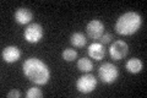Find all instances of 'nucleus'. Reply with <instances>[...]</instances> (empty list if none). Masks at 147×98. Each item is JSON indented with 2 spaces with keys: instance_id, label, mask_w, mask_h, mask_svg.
Segmentation results:
<instances>
[{
  "instance_id": "4",
  "label": "nucleus",
  "mask_w": 147,
  "mask_h": 98,
  "mask_svg": "<svg viewBox=\"0 0 147 98\" xmlns=\"http://www.w3.org/2000/svg\"><path fill=\"white\" fill-rule=\"evenodd\" d=\"M96 86H97V80L91 74H86V75L79 77L76 81L77 91L84 93V95H87V93H91L92 91H94Z\"/></svg>"
},
{
  "instance_id": "13",
  "label": "nucleus",
  "mask_w": 147,
  "mask_h": 98,
  "mask_svg": "<svg viewBox=\"0 0 147 98\" xmlns=\"http://www.w3.org/2000/svg\"><path fill=\"white\" fill-rule=\"evenodd\" d=\"M77 68L82 72H90L93 69V64H92L90 59L82 58V59H79V62H77Z\"/></svg>"
},
{
  "instance_id": "15",
  "label": "nucleus",
  "mask_w": 147,
  "mask_h": 98,
  "mask_svg": "<svg viewBox=\"0 0 147 98\" xmlns=\"http://www.w3.org/2000/svg\"><path fill=\"white\" fill-rule=\"evenodd\" d=\"M42 96H43L42 91H40L39 88H37V87L30 88V90L27 91V93H26V97L27 98H40Z\"/></svg>"
},
{
  "instance_id": "1",
  "label": "nucleus",
  "mask_w": 147,
  "mask_h": 98,
  "mask_svg": "<svg viewBox=\"0 0 147 98\" xmlns=\"http://www.w3.org/2000/svg\"><path fill=\"white\" fill-rule=\"evenodd\" d=\"M24 74L25 76L36 85L43 86L50 78V71L47 64H44L38 58H28L25 60L24 65Z\"/></svg>"
},
{
  "instance_id": "12",
  "label": "nucleus",
  "mask_w": 147,
  "mask_h": 98,
  "mask_svg": "<svg viewBox=\"0 0 147 98\" xmlns=\"http://www.w3.org/2000/svg\"><path fill=\"white\" fill-rule=\"evenodd\" d=\"M70 42L74 47H77V48H81V47H84L86 44V37L80 33V32H76V33H72L71 37H70Z\"/></svg>"
},
{
  "instance_id": "17",
  "label": "nucleus",
  "mask_w": 147,
  "mask_h": 98,
  "mask_svg": "<svg viewBox=\"0 0 147 98\" xmlns=\"http://www.w3.org/2000/svg\"><path fill=\"white\" fill-rule=\"evenodd\" d=\"M7 97L9 98H12V97H15V98H18V97H21V93L20 91H17V90H12L7 93Z\"/></svg>"
},
{
  "instance_id": "11",
  "label": "nucleus",
  "mask_w": 147,
  "mask_h": 98,
  "mask_svg": "<svg viewBox=\"0 0 147 98\" xmlns=\"http://www.w3.org/2000/svg\"><path fill=\"white\" fill-rule=\"evenodd\" d=\"M142 68H144V64L139 58H132V59H129L126 64H125V69L127 70L130 74H137L140 72Z\"/></svg>"
},
{
  "instance_id": "16",
  "label": "nucleus",
  "mask_w": 147,
  "mask_h": 98,
  "mask_svg": "<svg viewBox=\"0 0 147 98\" xmlns=\"http://www.w3.org/2000/svg\"><path fill=\"white\" fill-rule=\"evenodd\" d=\"M100 42H102V44H107V43H110V41H112V34L109 33H103V36L100 37Z\"/></svg>"
},
{
  "instance_id": "14",
  "label": "nucleus",
  "mask_w": 147,
  "mask_h": 98,
  "mask_svg": "<svg viewBox=\"0 0 147 98\" xmlns=\"http://www.w3.org/2000/svg\"><path fill=\"white\" fill-rule=\"evenodd\" d=\"M63 59L65 62H74L76 58H77V52L72 48H66L65 50L63 52Z\"/></svg>"
},
{
  "instance_id": "6",
  "label": "nucleus",
  "mask_w": 147,
  "mask_h": 98,
  "mask_svg": "<svg viewBox=\"0 0 147 98\" xmlns=\"http://www.w3.org/2000/svg\"><path fill=\"white\" fill-rule=\"evenodd\" d=\"M129 47L124 41H115L109 47V55L114 60H121L127 55Z\"/></svg>"
},
{
  "instance_id": "3",
  "label": "nucleus",
  "mask_w": 147,
  "mask_h": 98,
  "mask_svg": "<svg viewBox=\"0 0 147 98\" xmlns=\"http://www.w3.org/2000/svg\"><path fill=\"white\" fill-rule=\"evenodd\" d=\"M99 78L104 83H113L119 76V70L112 63H104L98 69Z\"/></svg>"
},
{
  "instance_id": "9",
  "label": "nucleus",
  "mask_w": 147,
  "mask_h": 98,
  "mask_svg": "<svg viewBox=\"0 0 147 98\" xmlns=\"http://www.w3.org/2000/svg\"><path fill=\"white\" fill-rule=\"evenodd\" d=\"M32 12L30 9L26 7H18L15 11V21L18 23V25H27L30 23L32 20Z\"/></svg>"
},
{
  "instance_id": "8",
  "label": "nucleus",
  "mask_w": 147,
  "mask_h": 98,
  "mask_svg": "<svg viewBox=\"0 0 147 98\" xmlns=\"http://www.w3.org/2000/svg\"><path fill=\"white\" fill-rule=\"evenodd\" d=\"M1 55H3L4 62H6L9 64H12V63H15V62H17V60L20 59L21 52H20V49H18L17 47L9 45V47H5V48H4Z\"/></svg>"
},
{
  "instance_id": "7",
  "label": "nucleus",
  "mask_w": 147,
  "mask_h": 98,
  "mask_svg": "<svg viewBox=\"0 0 147 98\" xmlns=\"http://www.w3.org/2000/svg\"><path fill=\"white\" fill-rule=\"evenodd\" d=\"M87 36L92 39H99L104 33V25L99 20H92L86 27Z\"/></svg>"
},
{
  "instance_id": "10",
  "label": "nucleus",
  "mask_w": 147,
  "mask_h": 98,
  "mask_svg": "<svg viewBox=\"0 0 147 98\" xmlns=\"http://www.w3.org/2000/svg\"><path fill=\"white\" fill-rule=\"evenodd\" d=\"M88 55L94 60H102L105 55V49L102 43H92L88 47Z\"/></svg>"
},
{
  "instance_id": "2",
  "label": "nucleus",
  "mask_w": 147,
  "mask_h": 98,
  "mask_svg": "<svg viewBox=\"0 0 147 98\" xmlns=\"http://www.w3.org/2000/svg\"><path fill=\"white\" fill-rule=\"evenodd\" d=\"M142 25V18L140 14L135 11H129L123 14L115 22V32L121 36H131L140 30Z\"/></svg>"
},
{
  "instance_id": "5",
  "label": "nucleus",
  "mask_w": 147,
  "mask_h": 98,
  "mask_svg": "<svg viewBox=\"0 0 147 98\" xmlns=\"http://www.w3.org/2000/svg\"><path fill=\"white\" fill-rule=\"evenodd\" d=\"M24 36H25V39L28 43H32V44L38 43L43 37V27L39 23H30L27 26V28L25 30Z\"/></svg>"
}]
</instances>
